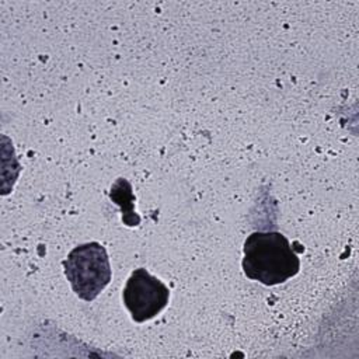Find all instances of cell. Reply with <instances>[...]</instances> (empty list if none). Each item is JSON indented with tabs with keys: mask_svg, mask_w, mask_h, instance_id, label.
<instances>
[{
	"mask_svg": "<svg viewBox=\"0 0 359 359\" xmlns=\"http://www.w3.org/2000/svg\"><path fill=\"white\" fill-rule=\"evenodd\" d=\"M243 271L262 285L273 286L293 278L300 259L289 240L279 231H254L244 241Z\"/></svg>",
	"mask_w": 359,
	"mask_h": 359,
	"instance_id": "6da1fadb",
	"label": "cell"
},
{
	"mask_svg": "<svg viewBox=\"0 0 359 359\" xmlns=\"http://www.w3.org/2000/svg\"><path fill=\"white\" fill-rule=\"evenodd\" d=\"M63 266L73 292L87 302L94 300L111 280L107 251L97 241L74 247L63 261Z\"/></svg>",
	"mask_w": 359,
	"mask_h": 359,
	"instance_id": "7a4b0ae2",
	"label": "cell"
},
{
	"mask_svg": "<svg viewBox=\"0 0 359 359\" xmlns=\"http://www.w3.org/2000/svg\"><path fill=\"white\" fill-rule=\"evenodd\" d=\"M122 299L132 320L143 323L156 317L167 306L170 290L144 268H137L129 276Z\"/></svg>",
	"mask_w": 359,
	"mask_h": 359,
	"instance_id": "3957f363",
	"label": "cell"
}]
</instances>
